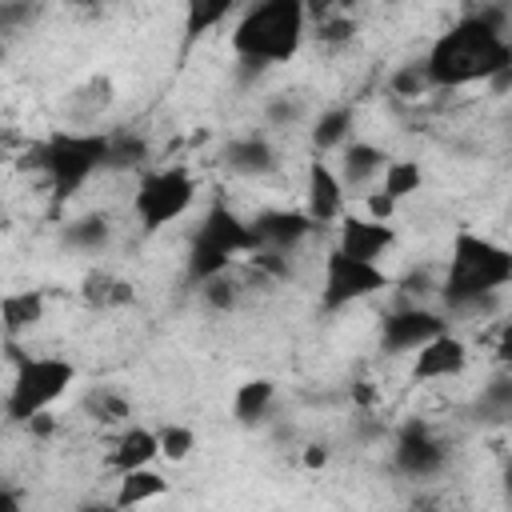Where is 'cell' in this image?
<instances>
[{"mask_svg":"<svg viewBox=\"0 0 512 512\" xmlns=\"http://www.w3.org/2000/svg\"><path fill=\"white\" fill-rule=\"evenodd\" d=\"M424 64H428L436 88H468V84H484L492 72L508 68L512 44L504 40V32L488 28L480 16H464L444 36H436Z\"/></svg>","mask_w":512,"mask_h":512,"instance_id":"obj_1","label":"cell"},{"mask_svg":"<svg viewBox=\"0 0 512 512\" xmlns=\"http://www.w3.org/2000/svg\"><path fill=\"white\" fill-rule=\"evenodd\" d=\"M512 280V252L480 232L460 228L452 236L448 272L440 280V300L448 312H476L484 308L504 284Z\"/></svg>","mask_w":512,"mask_h":512,"instance_id":"obj_2","label":"cell"},{"mask_svg":"<svg viewBox=\"0 0 512 512\" xmlns=\"http://www.w3.org/2000/svg\"><path fill=\"white\" fill-rule=\"evenodd\" d=\"M308 32L304 0H248L244 16L236 20L232 48L240 60L260 64H288Z\"/></svg>","mask_w":512,"mask_h":512,"instance_id":"obj_3","label":"cell"},{"mask_svg":"<svg viewBox=\"0 0 512 512\" xmlns=\"http://www.w3.org/2000/svg\"><path fill=\"white\" fill-rule=\"evenodd\" d=\"M252 248H260L256 232L248 220H240L228 204H212L204 212V220L192 232V248H188V276L200 284L216 272H228L232 260L248 256Z\"/></svg>","mask_w":512,"mask_h":512,"instance_id":"obj_4","label":"cell"},{"mask_svg":"<svg viewBox=\"0 0 512 512\" xmlns=\"http://www.w3.org/2000/svg\"><path fill=\"white\" fill-rule=\"evenodd\" d=\"M108 156V132H52L44 140V176L52 184V200L76 196Z\"/></svg>","mask_w":512,"mask_h":512,"instance_id":"obj_5","label":"cell"},{"mask_svg":"<svg viewBox=\"0 0 512 512\" xmlns=\"http://www.w3.org/2000/svg\"><path fill=\"white\" fill-rule=\"evenodd\" d=\"M76 380V364L64 356H20L16 360V376L8 388V420L24 424L36 412H48Z\"/></svg>","mask_w":512,"mask_h":512,"instance_id":"obj_6","label":"cell"},{"mask_svg":"<svg viewBox=\"0 0 512 512\" xmlns=\"http://www.w3.org/2000/svg\"><path fill=\"white\" fill-rule=\"evenodd\" d=\"M192 196H196V180L188 168L172 164V168H152L140 176L136 184V196H132V212L140 220L144 232H160L164 224L180 220L188 208H192Z\"/></svg>","mask_w":512,"mask_h":512,"instance_id":"obj_7","label":"cell"},{"mask_svg":"<svg viewBox=\"0 0 512 512\" xmlns=\"http://www.w3.org/2000/svg\"><path fill=\"white\" fill-rule=\"evenodd\" d=\"M392 288V276L372 264V260H356V256H344L340 248H332L324 256V288H320V304L328 312L336 308H348L356 300H368L376 292Z\"/></svg>","mask_w":512,"mask_h":512,"instance_id":"obj_8","label":"cell"},{"mask_svg":"<svg viewBox=\"0 0 512 512\" xmlns=\"http://www.w3.org/2000/svg\"><path fill=\"white\" fill-rule=\"evenodd\" d=\"M392 464H396L400 476H408V480H424V476H436V472L448 464V448H444L420 420H408V424L396 432Z\"/></svg>","mask_w":512,"mask_h":512,"instance_id":"obj_9","label":"cell"},{"mask_svg":"<svg viewBox=\"0 0 512 512\" xmlns=\"http://www.w3.org/2000/svg\"><path fill=\"white\" fill-rule=\"evenodd\" d=\"M448 328V320L432 308H420V304H408V308H396L384 316L380 324V348L384 352H416L424 340L440 336Z\"/></svg>","mask_w":512,"mask_h":512,"instance_id":"obj_10","label":"cell"},{"mask_svg":"<svg viewBox=\"0 0 512 512\" xmlns=\"http://www.w3.org/2000/svg\"><path fill=\"white\" fill-rule=\"evenodd\" d=\"M468 368V344L460 336H452L448 328L432 340H424L416 348V360H412V380H452Z\"/></svg>","mask_w":512,"mask_h":512,"instance_id":"obj_11","label":"cell"},{"mask_svg":"<svg viewBox=\"0 0 512 512\" xmlns=\"http://www.w3.org/2000/svg\"><path fill=\"white\" fill-rule=\"evenodd\" d=\"M304 212L308 220L320 228V224H332L344 216V184L336 176V168H328L320 156L308 160V172H304Z\"/></svg>","mask_w":512,"mask_h":512,"instance_id":"obj_12","label":"cell"},{"mask_svg":"<svg viewBox=\"0 0 512 512\" xmlns=\"http://www.w3.org/2000/svg\"><path fill=\"white\" fill-rule=\"evenodd\" d=\"M392 244H396L392 220L340 216V240H336V248H340L344 256H356V260H372V264H376Z\"/></svg>","mask_w":512,"mask_h":512,"instance_id":"obj_13","label":"cell"},{"mask_svg":"<svg viewBox=\"0 0 512 512\" xmlns=\"http://www.w3.org/2000/svg\"><path fill=\"white\" fill-rule=\"evenodd\" d=\"M248 224H252L260 248H276V252H292V248L316 228V224L308 220V212H292V208H268V212H256Z\"/></svg>","mask_w":512,"mask_h":512,"instance_id":"obj_14","label":"cell"},{"mask_svg":"<svg viewBox=\"0 0 512 512\" xmlns=\"http://www.w3.org/2000/svg\"><path fill=\"white\" fill-rule=\"evenodd\" d=\"M220 160H224V168L236 172V176H268V172L276 168V148L268 144V136L248 132V136L228 140Z\"/></svg>","mask_w":512,"mask_h":512,"instance_id":"obj_15","label":"cell"},{"mask_svg":"<svg viewBox=\"0 0 512 512\" xmlns=\"http://www.w3.org/2000/svg\"><path fill=\"white\" fill-rule=\"evenodd\" d=\"M384 152L376 148V144H368V140H352V144H344V156H340V184H344V192L348 188H372L376 180H380V168H384Z\"/></svg>","mask_w":512,"mask_h":512,"instance_id":"obj_16","label":"cell"},{"mask_svg":"<svg viewBox=\"0 0 512 512\" xmlns=\"http://www.w3.org/2000/svg\"><path fill=\"white\" fill-rule=\"evenodd\" d=\"M80 300H84L88 308H96V312H108V308L132 304L136 292H132V284H128L124 276H116V272H108V268H92V272H84V280H80Z\"/></svg>","mask_w":512,"mask_h":512,"instance_id":"obj_17","label":"cell"},{"mask_svg":"<svg viewBox=\"0 0 512 512\" xmlns=\"http://www.w3.org/2000/svg\"><path fill=\"white\" fill-rule=\"evenodd\" d=\"M44 320V292L40 288H20L0 296V328L8 336H20Z\"/></svg>","mask_w":512,"mask_h":512,"instance_id":"obj_18","label":"cell"},{"mask_svg":"<svg viewBox=\"0 0 512 512\" xmlns=\"http://www.w3.org/2000/svg\"><path fill=\"white\" fill-rule=\"evenodd\" d=\"M156 456H160L156 432H152V428H128V432L116 440L108 464H112L116 472H128V468H144V464H152Z\"/></svg>","mask_w":512,"mask_h":512,"instance_id":"obj_19","label":"cell"},{"mask_svg":"<svg viewBox=\"0 0 512 512\" xmlns=\"http://www.w3.org/2000/svg\"><path fill=\"white\" fill-rule=\"evenodd\" d=\"M164 492H168V480H164L152 464H144V468L120 472V488H116L112 504H116V508H132V504H144V500L164 496Z\"/></svg>","mask_w":512,"mask_h":512,"instance_id":"obj_20","label":"cell"},{"mask_svg":"<svg viewBox=\"0 0 512 512\" xmlns=\"http://www.w3.org/2000/svg\"><path fill=\"white\" fill-rule=\"evenodd\" d=\"M272 400H276V384H272L268 376L244 380V384L236 388V396H232V416H236L240 424H256V420L268 416Z\"/></svg>","mask_w":512,"mask_h":512,"instance_id":"obj_21","label":"cell"},{"mask_svg":"<svg viewBox=\"0 0 512 512\" xmlns=\"http://www.w3.org/2000/svg\"><path fill=\"white\" fill-rule=\"evenodd\" d=\"M108 240H112V224L100 212H88V216H76L64 224V244L76 252H100V248H108Z\"/></svg>","mask_w":512,"mask_h":512,"instance_id":"obj_22","label":"cell"},{"mask_svg":"<svg viewBox=\"0 0 512 512\" xmlns=\"http://www.w3.org/2000/svg\"><path fill=\"white\" fill-rule=\"evenodd\" d=\"M240 0H184V40H200L208 36L224 16H232Z\"/></svg>","mask_w":512,"mask_h":512,"instance_id":"obj_23","label":"cell"},{"mask_svg":"<svg viewBox=\"0 0 512 512\" xmlns=\"http://www.w3.org/2000/svg\"><path fill=\"white\" fill-rule=\"evenodd\" d=\"M348 132H352V108H348V104H332V108H324V112L316 116V124H312V148H316V152H332V148L344 144Z\"/></svg>","mask_w":512,"mask_h":512,"instance_id":"obj_24","label":"cell"},{"mask_svg":"<svg viewBox=\"0 0 512 512\" xmlns=\"http://www.w3.org/2000/svg\"><path fill=\"white\" fill-rule=\"evenodd\" d=\"M148 160V140L140 132H108V156H104V168H116V172H128V168H140Z\"/></svg>","mask_w":512,"mask_h":512,"instance_id":"obj_25","label":"cell"},{"mask_svg":"<svg viewBox=\"0 0 512 512\" xmlns=\"http://www.w3.org/2000/svg\"><path fill=\"white\" fill-rule=\"evenodd\" d=\"M420 184H424V172H420L416 160H384V168H380V192H388L396 204L404 196L420 192Z\"/></svg>","mask_w":512,"mask_h":512,"instance_id":"obj_26","label":"cell"},{"mask_svg":"<svg viewBox=\"0 0 512 512\" xmlns=\"http://www.w3.org/2000/svg\"><path fill=\"white\" fill-rule=\"evenodd\" d=\"M84 412L96 420V424H124L132 416V404L128 396H120L116 388H92L84 396Z\"/></svg>","mask_w":512,"mask_h":512,"instance_id":"obj_27","label":"cell"},{"mask_svg":"<svg viewBox=\"0 0 512 512\" xmlns=\"http://www.w3.org/2000/svg\"><path fill=\"white\" fill-rule=\"evenodd\" d=\"M388 88H392L396 96H404V100H416V96H428L436 84H432V72H428L424 60H408V64H400V68L388 76Z\"/></svg>","mask_w":512,"mask_h":512,"instance_id":"obj_28","label":"cell"},{"mask_svg":"<svg viewBox=\"0 0 512 512\" xmlns=\"http://www.w3.org/2000/svg\"><path fill=\"white\" fill-rule=\"evenodd\" d=\"M200 292H204L208 308H216V312H232L240 304V280L228 276V272H216V276L200 280Z\"/></svg>","mask_w":512,"mask_h":512,"instance_id":"obj_29","label":"cell"},{"mask_svg":"<svg viewBox=\"0 0 512 512\" xmlns=\"http://www.w3.org/2000/svg\"><path fill=\"white\" fill-rule=\"evenodd\" d=\"M156 444H160V456L176 464V460H184L196 448V432L184 428V424H160L156 428Z\"/></svg>","mask_w":512,"mask_h":512,"instance_id":"obj_30","label":"cell"},{"mask_svg":"<svg viewBox=\"0 0 512 512\" xmlns=\"http://www.w3.org/2000/svg\"><path fill=\"white\" fill-rule=\"evenodd\" d=\"M352 36H356V20H352L348 12H332V16L316 20V40H320L324 48H340V44H348Z\"/></svg>","mask_w":512,"mask_h":512,"instance_id":"obj_31","label":"cell"},{"mask_svg":"<svg viewBox=\"0 0 512 512\" xmlns=\"http://www.w3.org/2000/svg\"><path fill=\"white\" fill-rule=\"evenodd\" d=\"M264 116H268V124H276V128H288V124H296V120L304 116V100H300V96H288V92H280V96H272V100H268Z\"/></svg>","mask_w":512,"mask_h":512,"instance_id":"obj_32","label":"cell"},{"mask_svg":"<svg viewBox=\"0 0 512 512\" xmlns=\"http://www.w3.org/2000/svg\"><path fill=\"white\" fill-rule=\"evenodd\" d=\"M32 16H36V0H0V32H16L32 24Z\"/></svg>","mask_w":512,"mask_h":512,"instance_id":"obj_33","label":"cell"},{"mask_svg":"<svg viewBox=\"0 0 512 512\" xmlns=\"http://www.w3.org/2000/svg\"><path fill=\"white\" fill-rule=\"evenodd\" d=\"M364 204H368V216H372V220H392V216H396V200H392L388 192H380V188H372V192L364 196Z\"/></svg>","mask_w":512,"mask_h":512,"instance_id":"obj_34","label":"cell"},{"mask_svg":"<svg viewBox=\"0 0 512 512\" xmlns=\"http://www.w3.org/2000/svg\"><path fill=\"white\" fill-rule=\"evenodd\" d=\"M400 288H404L408 296H416V300H420V296H428V292H432V276H428L424 268H420V272H408V276L400 280Z\"/></svg>","mask_w":512,"mask_h":512,"instance_id":"obj_35","label":"cell"},{"mask_svg":"<svg viewBox=\"0 0 512 512\" xmlns=\"http://www.w3.org/2000/svg\"><path fill=\"white\" fill-rule=\"evenodd\" d=\"M24 428H28L32 436H52V428H56V424H52V416H48V412H36V416H28V420H24Z\"/></svg>","mask_w":512,"mask_h":512,"instance_id":"obj_36","label":"cell"},{"mask_svg":"<svg viewBox=\"0 0 512 512\" xmlns=\"http://www.w3.org/2000/svg\"><path fill=\"white\" fill-rule=\"evenodd\" d=\"M300 460H304V468H324L328 464V448L324 444H308Z\"/></svg>","mask_w":512,"mask_h":512,"instance_id":"obj_37","label":"cell"},{"mask_svg":"<svg viewBox=\"0 0 512 512\" xmlns=\"http://www.w3.org/2000/svg\"><path fill=\"white\" fill-rule=\"evenodd\" d=\"M352 396H356L360 408H372V400H376V392L368 388V380H356V384H352Z\"/></svg>","mask_w":512,"mask_h":512,"instance_id":"obj_38","label":"cell"},{"mask_svg":"<svg viewBox=\"0 0 512 512\" xmlns=\"http://www.w3.org/2000/svg\"><path fill=\"white\" fill-rule=\"evenodd\" d=\"M20 508V496L16 492H8L4 484H0V512H16Z\"/></svg>","mask_w":512,"mask_h":512,"instance_id":"obj_39","label":"cell"},{"mask_svg":"<svg viewBox=\"0 0 512 512\" xmlns=\"http://www.w3.org/2000/svg\"><path fill=\"white\" fill-rule=\"evenodd\" d=\"M76 4H104V0H76Z\"/></svg>","mask_w":512,"mask_h":512,"instance_id":"obj_40","label":"cell"},{"mask_svg":"<svg viewBox=\"0 0 512 512\" xmlns=\"http://www.w3.org/2000/svg\"><path fill=\"white\" fill-rule=\"evenodd\" d=\"M4 52H8V48H4V40H0V60H4Z\"/></svg>","mask_w":512,"mask_h":512,"instance_id":"obj_41","label":"cell"},{"mask_svg":"<svg viewBox=\"0 0 512 512\" xmlns=\"http://www.w3.org/2000/svg\"><path fill=\"white\" fill-rule=\"evenodd\" d=\"M380 4H396V0H380Z\"/></svg>","mask_w":512,"mask_h":512,"instance_id":"obj_42","label":"cell"}]
</instances>
